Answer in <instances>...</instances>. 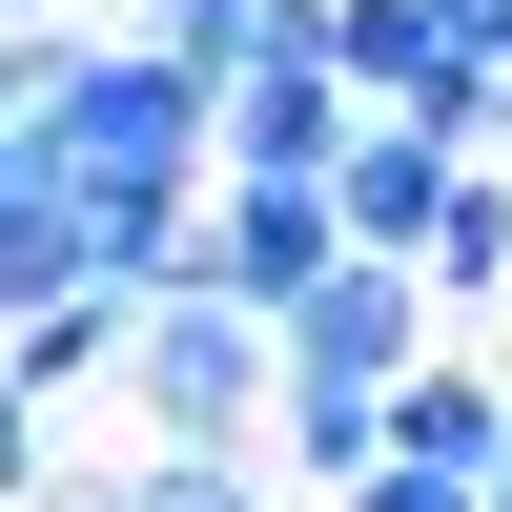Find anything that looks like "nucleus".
<instances>
[{"label":"nucleus","instance_id":"obj_4","mask_svg":"<svg viewBox=\"0 0 512 512\" xmlns=\"http://www.w3.org/2000/svg\"><path fill=\"white\" fill-rule=\"evenodd\" d=\"M410 308H512V164H451V205L410 226Z\"/></svg>","mask_w":512,"mask_h":512},{"label":"nucleus","instance_id":"obj_1","mask_svg":"<svg viewBox=\"0 0 512 512\" xmlns=\"http://www.w3.org/2000/svg\"><path fill=\"white\" fill-rule=\"evenodd\" d=\"M21 185H144V205H205V82L144 62V41H103V21L21 41Z\"/></svg>","mask_w":512,"mask_h":512},{"label":"nucleus","instance_id":"obj_5","mask_svg":"<svg viewBox=\"0 0 512 512\" xmlns=\"http://www.w3.org/2000/svg\"><path fill=\"white\" fill-rule=\"evenodd\" d=\"M82 512H267V472L246 451H144V472H103Z\"/></svg>","mask_w":512,"mask_h":512},{"label":"nucleus","instance_id":"obj_9","mask_svg":"<svg viewBox=\"0 0 512 512\" xmlns=\"http://www.w3.org/2000/svg\"><path fill=\"white\" fill-rule=\"evenodd\" d=\"M328 512H472V492H431V472H349Z\"/></svg>","mask_w":512,"mask_h":512},{"label":"nucleus","instance_id":"obj_3","mask_svg":"<svg viewBox=\"0 0 512 512\" xmlns=\"http://www.w3.org/2000/svg\"><path fill=\"white\" fill-rule=\"evenodd\" d=\"M328 267H349V246H328L308 185H205V205H185V287H205V308H246V328H287Z\"/></svg>","mask_w":512,"mask_h":512},{"label":"nucleus","instance_id":"obj_6","mask_svg":"<svg viewBox=\"0 0 512 512\" xmlns=\"http://www.w3.org/2000/svg\"><path fill=\"white\" fill-rule=\"evenodd\" d=\"M246 21H267V0H123L103 41H144V62H185V82H226V62H246Z\"/></svg>","mask_w":512,"mask_h":512},{"label":"nucleus","instance_id":"obj_2","mask_svg":"<svg viewBox=\"0 0 512 512\" xmlns=\"http://www.w3.org/2000/svg\"><path fill=\"white\" fill-rule=\"evenodd\" d=\"M123 410H144V451H246L267 431V328L205 308V287H164V308L123 328Z\"/></svg>","mask_w":512,"mask_h":512},{"label":"nucleus","instance_id":"obj_8","mask_svg":"<svg viewBox=\"0 0 512 512\" xmlns=\"http://www.w3.org/2000/svg\"><path fill=\"white\" fill-rule=\"evenodd\" d=\"M410 21H431V62H472V82L512 62V0H410Z\"/></svg>","mask_w":512,"mask_h":512},{"label":"nucleus","instance_id":"obj_7","mask_svg":"<svg viewBox=\"0 0 512 512\" xmlns=\"http://www.w3.org/2000/svg\"><path fill=\"white\" fill-rule=\"evenodd\" d=\"M41 492H62V431H41L21 390H0V512H41Z\"/></svg>","mask_w":512,"mask_h":512}]
</instances>
